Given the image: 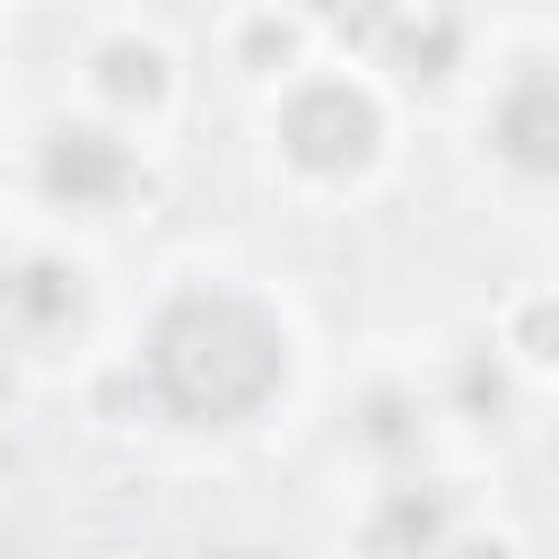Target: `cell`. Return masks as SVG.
Returning a JSON list of instances; mask_svg holds the SVG:
<instances>
[{"label":"cell","mask_w":559,"mask_h":559,"mask_svg":"<svg viewBox=\"0 0 559 559\" xmlns=\"http://www.w3.org/2000/svg\"><path fill=\"white\" fill-rule=\"evenodd\" d=\"M463 559H498V550H463Z\"/></svg>","instance_id":"11"},{"label":"cell","mask_w":559,"mask_h":559,"mask_svg":"<svg viewBox=\"0 0 559 559\" xmlns=\"http://www.w3.org/2000/svg\"><path fill=\"white\" fill-rule=\"evenodd\" d=\"M148 376L183 419H245L253 402L280 393L288 341L245 297H183L148 341Z\"/></svg>","instance_id":"1"},{"label":"cell","mask_w":559,"mask_h":559,"mask_svg":"<svg viewBox=\"0 0 559 559\" xmlns=\"http://www.w3.org/2000/svg\"><path fill=\"white\" fill-rule=\"evenodd\" d=\"M437 533H445V498H437V489H402V498L376 515V550H384V559H411V550H428Z\"/></svg>","instance_id":"6"},{"label":"cell","mask_w":559,"mask_h":559,"mask_svg":"<svg viewBox=\"0 0 559 559\" xmlns=\"http://www.w3.org/2000/svg\"><path fill=\"white\" fill-rule=\"evenodd\" d=\"M393 61H402L411 79H437V70L454 61V26H428V35H411V26H402V35H393Z\"/></svg>","instance_id":"8"},{"label":"cell","mask_w":559,"mask_h":559,"mask_svg":"<svg viewBox=\"0 0 559 559\" xmlns=\"http://www.w3.org/2000/svg\"><path fill=\"white\" fill-rule=\"evenodd\" d=\"M96 79H105V96H122V105H148V96L166 87V70H157L148 44H114V52L96 61Z\"/></svg>","instance_id":"7"},{"label":"cell","mask_w":559,"mask_h":559,"mask_svg":"<svg viewBox=\"0 0 559 559\" xmlns=\"http://www.w3.org/2000/svg\"><path fill=\"white\" fill-rule=\"evenodd\" d=\"M9 306H17V323H26V332H70V323L87 314L79 271H61V262H26V271L9 280Z\"/></svg>","instance_id":"5"},{"label":"cell","mask_w":559,"mask_h":559,"mask_svg":"<svg viewBox=\"0 0 559 559\" xmlns=\"http://www.w3.org/2000/svg\"><path fill=\"white\" fill-rule=\"evenodd\" d=\"M524 341H533V358H559V306H533L524 314Z\"/></svg>","instance_id":"10"},{"label":"cell","mask_w":559,"mask_h":559,"mask_svg":"<svg viewBox=\"0 0 559 559\" xmlns=\"http://www.w3.org/2000/svg\"><path fill=\"white\" fill-rule=\"evenodd\" d=\"M498 148L524 166V175H559V61H542V70H524L515 87H507V105H498Z\"/></svg>","instance_id":"4"},{"label":"cell","mask_w":559,"mask_h":559,"mask_svg":"<svg viewBox=\"0 0 559 559\" xmlns=\"http://www.w3.org/2000/svg\"><path fill=\"white\" fill-rule=\"evenodd\" d=\"M44 183H52L70 210H96V201H114V192L131 183V148H122L114 131L70 122V131H52V148H44Z\"/></svg>","instance_id":"3"},{"label":"cell","mask_w":559,"mask_h":559,"mask_svg":"<svg viewBox=\"0 0 559 559\" xmlns=\"http://www.w3.org/2000/svg\"><path fill=\"white\" fill-rule=\"evenodd\" d=\"M332 26H349V35H376L384 17H393V0H314Z\"/></svg>","instance_id":"9"},{"label":"cell","mask_w":559,"mask_h":559,"mask_svg":"<svg viewBox=\"0 0 559 559\" xmlns=\"http://www.w3.org/2000/svg\"><path fill=\"white\" fill-rule=\"evenodd\" d=\"M280 140H288V157H297L306 175H349V166L376 157V105H367L358 87L323 79V87H306V96L288 105Z\"/></svg>","instance_id":"2"}]
</instances>
